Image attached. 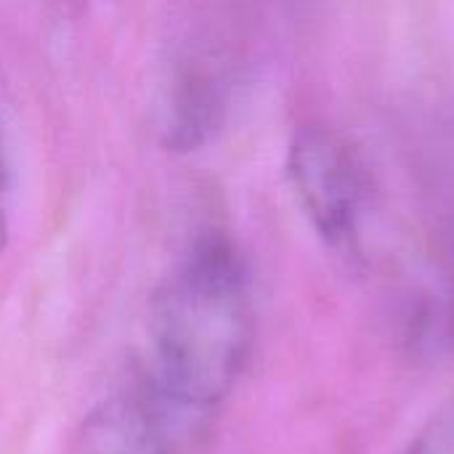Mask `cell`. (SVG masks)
<instances>
[{
    "instance_id": "6da1fadb",
    "label": "cell",
    "mask_w": 454,
    "mask_h": 454,
    "mask_svg": "<svg viewBox=\"0 0 454 454\" xmlns=\"http://www.w3.org/2000/svg\"><path fill=\"white\" fill-rule=\"evenodd\" d=\"M253 290L242 255L202 237L170 269L149 309V367L141 378L197 439L234 391L253 346Z\"/></svg>"
},
{
    "instance_id": "7a4b0ae2",
    "label": "cell",
    "mask_w": 454,
    "mask_h": 454,
    "mask_svg": "<svg viewBox=\"0 0 454 454\" xmlns=\"http://www.w3.org/2000/svg\"><path fill=\"white\" fill-rule=\"evenodd\" d=\"M290 186L319 237L348 247L362 215V181L343 141L325 128H301L287 149Z\"/></svg>"
},
{
    "instance_id": "3957f363",
    "label": "cell",
    "mask_w": 454,
    "mask_h": 454,
    "mask_svg": "<svg viewBox=\"0 0 454 454\" xmlns=\"http://www.w3.org/2000/svg\"><path fill=\"white\" fill-rule=\"evenodd\" d=\"M192 442L138 380L98 402L72 434L64 454H181Z\"/></svg>"
},
{
    "instance_id": "277c9868",
    "label": "cell",
    "mask_w": 454,
    "mask_h": 454,
    "mask_svg": "<svg viewBox=\"0 0 454 454\" xmlns=\"http://www.w3.org/2000/svg\"><path fill=\"white\" fill-rule=\"evenodd\" d=\"M226 112V80L202 56L173 64L157 98V130L168 149L194 152L221 128Z\"/></svg>"
},
{
    "instance_id": "5b68a950",
    "label": "cell",
    "mask_w": 454,
    "mask_h": 454,
    "mask_svg": "<svg viewBox=\"0 0 454 454\" xmlns=\"http://www.w3.org/2000/svg\"><path fill=\"white\" fill-rule=\"evenodd\" d=\"M8 218H11V165H8V141L0 114V258L8 245Z\"/></svg>"
}]
</instances>
